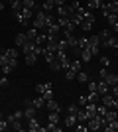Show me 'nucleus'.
I'll use <instances>...</instances> for the list:
<instances>
[{"label":"nucleus","mask_w":118,"mask_h":132,"mask_svg":"<svg viewBox=\"0 0 118 132\" xmlns=\"http://www.w3.org/2000/svg\"><path fill=\"white\" fill-rule=\"evenodd\" d=\"M98 38H101V45H102V42H106V39L110 38V32H108V30H102V32L98 34Z\"/></svg>","instance_id":"e433bc0d"},{"label":"nucleus","mask_w":118,"mask_h":132,"mask_svg":"<svg viewBox=\"0 0 118 132\" xmlns=\"http://www.w3.org/2000/svg\"><path fill=\"white\" fill-rule=\"evenodd\" d=\"M85 110H87L89 118H93V116H96V114H98V106H96V103H89V105L85 106Z\"/></svg>","instance_id":"9b49d317"},{"label":"nucleus","mask_w":118,"mask_h":132,"mask_svg":"<svg viewBox=\"0 0 118 132\" xmlns=\"http://www.w3.org/2000/svg\"><path fill=\"white\" fill-rule=\"evenodd\" d=\"M59 32H61V28H59V24H53V26H49V28H45V34L49 36V38H57L59 36Z\"/></svg>","instance_id":"0eeeda50"},{"label":"nucleus","mask_w":118,"mask_h":132,"mask_svg":"<svg viewBox=\"0 0 118 132\" xmlns=\"http://www.w3.org/2000/svg\"><path fill=\"white\" fill-rule=\"evenodd\" d=\"M87 6H89V10H102L104 0H89V2H87Z\"/></svg>","instance_id":"f8f14e48"},{"label":"nucleus","mask_w":118,"mask_h":132,"mask_svg":"<svg viewBox=\"0 0 118 132\" xmlns=\"http://www.w3.org/2000/svg\"><path fill=\"white\" fill-rule=\"evenodd\" d=\"M81 67H83V61H81V59H71V65H69L71 71L79 73V71H81Z\"/></svg>","instance_id":"a211bd4d"},{"label":"nucleus","mask_w":118,"mask_h":132,"mask_svg":"<svg viewBox=\"0 0 118 132\" xmlns=\"http://www.w3.org/2000/svg\"><path fill=\"white\" fill-rule=\"evenodd\" d=\"M106 73H108V71H106V67H102L101 73H98V75H101V79H102V77H106Z\"/></svg>","instance_id":"13d9d810"},{"label":"nucleus","mask_w":118,"mask_h":132,"mask_svg":"<svg viewBox=\"0 0 118 132\" xmlns=\"http://www.w3.org/2000/svg\"><path fill=\"white\" fill-rule=\"evenodd\" d=\"M47 122H59V112H57V110H49Z\"/></svg>","instance_id":"2f4dec72"},{"label":"nucleus","mask_w":118,"mask_h":132,"mask_svg":"<svg viewBox=\"0 0 118 132\" xmlns=\"http://www.w3.org/2000/svg\"><path fill=\"white\" fill-rule=\"evenodd\" d=\"M28 42V36H26V32H22V34H18L16 38H14V44H16V47H22L24 44Z\"/></svg>","instance_id":"2eb2a0df"},{"label":"nucleus","mask_w":118,"mask_h":132,"mask_svg":"<svg viewBox=\"0 0 118 132\" xmlns=\"http://www.w3.org/2000/svg\"><path fill=\"white\" fill-rule=\"evenodd\" d=\"M102 12H104V14H118V0L104 2V6H102Z\"/></svg>","instance_id":"39448f33"},{"label":"nucleus","mask_w":118,"mask_h":132,"mask_svg":"<svg viewBox=\"0 0 118 132\" xmlns=\"http://www.w3.org/2000/svg\"><path fill=\"white\" fill-rule=\"evenodd\" d=\"M0 118H2V112H0Z\"/></svg>","instance_id":"052dcab7"},{"label":"nucleus","mask_w":118,"mask_h":132,"mask_svg":"<svg viewBox=\"0 0 118 132\" xmlns=\"http://www.w3.org/2000/svg\"><path fill=\"white\" fill-rule=\"evenodd\" d=\"M79 28H81V30H85V32H89L90 28H93V22H87V20H83V22L79 24Z\"/></svg>","instance_id":"4c0bfd02"},{"label":"nucleus","mask_w":118,"mask_h":132,"mask_svg":"<svg viewBox=\"0 0 118 132\" xmlns=\"http://www.w3.org/2000/svg\"><path fill=\"white\" fill-rule=\"evenodd\" d=\"M53 2H55V6H63L65 2H67V0H53Z\"/></svg>","instance_id":"bf43d9fd"},{"label":"nucleus","mask_w":118,"mask_h":132,"mask_svg":"<svg viewBox=\"0 0 118 132\" xmlns=\"http://www.w3.org/2000/svg\"><path fill=\"white\" fill-rule=\"evenodd\" d=\"M0 87H8V77H6V75L0 77Z\"/></svg>","instance_id":"603ef678"},{"label":"nucleus","mask_w":118,"mask_h":132,"mask_svg":"<svg viewBox=\"0 0 118 132\" xmlns=\"http://www.w3.org/2000/svg\"><path fill=\"white\" fill-rule=\"evenodd\" d=\"M2 53L8 57V59H18V55H20V51H18V47H6Z\"/></svg>","instance_id":"9d476101"},{"label":"nucleus","mask_w":118,"mask_h":132,"mask_svg":"<svg viewBox=\"0 0 118 132\" xmlns=\"http://www.w3.org/2000/svg\"><path fill=\"white\" fill-rule=\"evenodd\" d=\"M101 47H112V50H116L118 47V38H114V36H110V38L106 39V42H102Z\"/></svg>","instance_id":"4468645a"},{"label":"nucleus","mask_w":118,"mask_h":132,"mask_svg":"<svg viewBox=\"0 0 118 132\" xmlns=\"http://www.w3.org/2000/svg\"><path fill=\"white\" fill-rule=\"evenodd\" d=\"M89 45H101V38H98V34H95V36H90V38H89Z\"/></svg>","instance_id":"72a5a7b5"},{"label":"nucleus","mask_w":118,"mask_h":132,"mask_svg":"<svg viewBox=\"0 0 118 132\" xmlns=\"http://www.w3.org/2000/svg\"><path fill=\"white\" fill-rule=\"evenodd\" d=\"M90 53H93V57H96V55H101V45H89Z\"/></svg>","instance_id":"ea45409f"},{"label":"nucleus","mask_w":118,"mask_h":132,"mask_svg":"<svg viewBox=\"0 0 118 132\" xmlns=\"http://www.w3.org/2000/svg\"><path fill=\"white\" fill-rule=\"evenodd\" d=\"M34 28H38V30L43 28V30H45V12L43 10H38L34 14Z\"/></svg>","instance_id":"7ed1b4c3"},{"label":"nucleus","mask_w":118,"mask_h":132,"mask_svg":"<svg viewBox=\"0 0 118 132\" xmlns=\"http://www.w3.org/2000/svg\"><path fill=\"white\" fill-rule=\"evenodd\" d=\"M87 99H89V103H96V101H101V95L96 93V91H89Z\"/></svg>","instance_id":"c85d7f7f"},{"label":"nucleus","mask_w":118,"mask_h":132,"mask_svg":"<svg viewBox=\"0 0 118 132\" xmlns=\"http://www.w3.org/2000/svg\"><path fill=\"white\" fill-rule=\"evenodd\" d=\"M116 53H118V47H116Z\"/></svg>","instance_id":"680f3d73"},{"label":"nucleus","mask_w":118,"mask_h":132,"mask_svg":"<svg viewBox=\"0 0 118 132\" xmlns=\"http://www.w3.org/2000/svg\"><path fill=\"white\" fill-rule=\"evenodd\" d=\"M75 2H79V0H75Z\"/></svg>","instance_id":"e2e57ef3"},{"label":"nucleus","mask_w":118,"mask_h":132,"mask_svg":"<svg viewBox=\"0 0 118 132\" xmlns=\"http://www.w3.org/2000/svg\"><path fill=\"white\" fill-rule=\"evenodd\" d=\"M89 91H96V81H89Z\"/></svg>","instance_id":"6e6d98bb"},{"label":"nucleus","mask_w":118,"mask_h":132,"mask_svg":"<svg viewBox=\"0 0 118 132\" xmlns=\"http://www.w3.org/2000/svg\"><path fill=\"white\" fill-rule=\"evenodd\" d=\"M55 59L61 63V69H69V65H71V59H69L67 51H57V53H55Z\"/></svg>","instance_id":"20e7f679"},{"label":"nucleus","mask_w":118,"mask_h":132,"mask_svg":"<svg viewBox=\"0 0 118 132\" xmlns=\"http://www.w3.org/2000/svg\"><path fill=\"white\" fill-rule=\"evenodd\" d=\"M39 128H41V124H39V120L35 118V116L28 118V130H30V132H38Z\"/></svg>","instance_id":"6e6552de"},{"label":"nucleus","mask_w":118,"mask_h":132,"mask_svg":"<svg viewBox=\"0 0 118 132\" xmlns=\"http://www.w3.org/2000/svg\"><path fill=\"white\" fill-rule=\"evenodd\" d=\"M77 114H69L67 112V118H65V124H67V126H73L75 128V124H77Z\"/></svg>","instance_id":"393cba45"},{"label":"nucleus","mask_w":118,"mask_h":132,"mask_svg":"<svg viewBox=\"0 0 118 132\" xmlns=\"http://www.w3.org/2000/svg\"><path fill=\"white\" fill-rule=\"evenodd\" d=\"M87 2H89V0H87Z\"/></svg>","instance_id":"0e129e2a"},{"label":"nucleus","mask_w":118,"mask_h":132,"mask_svg":"<svg viewBox=\"0 0 118 132\" xmlns=\"http://www.w3.org/2000/svg\"><path fill=\"white\" fill-rule=\"evenodd\" d=\"M87 128H89V130H101L102 128V116L96 114V116H93V118H89V120H87Z\"/></svg>","instance_id":"f03ea898"},{"label":"nucleus","mask_w":118,"mask_h":132,"mask_svg":"<svg viewBox=\"0 0 118 132\" xmlns=\"http://www.w3.org/2000/svg\"><path fill=\"white\" fill-rule=\"evenodd\" d=\"M57 8V16H61V18H69L71 16V14H73V12H71V8H69V6H55Z\"/></svg>","instance_id":"1a4fd4ad"},{"label":"nucleus","mask_w":118,"mask_h":132,"mask_svg":"<svg viewBox=\"0 0 118 132\" xmlns=\"http://www.w3.org/2000/svg\"><path fill=\"white\" fill-rule=\"evenodd\" d=\"M106 110H108V106L101 105V106H98V114H101V116H104V114H106Z\"/></svg>","instance_id":"864d4df0"},{"label":"nucleus","mask_w":118,"mask_h":132,"mask_svg":"<svg viewBox=\"0 0 118 132\" xmlns=\"http://www.w3.org/2000/svg\"><path fill=\"white\" fill-rule=\"evenodd\" d=\"M0 69H2V75H8V73L12 71V67H10V65H4V67H0Z\"/></svg>","instance_id":"5fc2aeb1"},{"label":"nucleus","mask_w":118,"mask_h":132,"mask_svg":"<svg viewBox=\"0 0 118 132\" xmlns=\"http://www.w3.org/2000/svg\"><path fill=\"white\" fill-rule=\"evenodd\" d=\"M67 44H69V47H73V50H77V45H79V38H75L73 34H71V36H67Z\"/></svg>","instance_id":"b1692460"},{"label":"nucleus","mask_w":118,"mask_h":132,"mask_svg":"<svg viewBox=\"0 0 118 132\" xmlns=\"http://www.w3.org/2000/svg\"><path fill=\"white\" fill-rule=\"evenodd\" d=\"M34 50H35V42H34V39H28V42L22 45V53L24 55H26V53H32Z\"/></svg>","instance_id":"ddd939ff"},{"label":"nucleus","mask_w":118,"mask_h":132,"mask_svg":"<svg viewBox=\"0 0 118 132\" xmlns=\"http://www.w3.org/2000/svg\"><path fill=\"white\" fill-rule=\"evenodd\" d=\"M75 75H77L75 71H71V69H65V79H69V81H73V79H75Z\"/></svg>","instance_id":"de8ad7c7"},{"label":"nucleus","mask_w":118,"mask_h":132,"mask_svg":"<svg viewBox=\"0 0 118 132\" xmlns=\"http://www.w3.org/2000/svg\"><path fill=\"white\" fill-rule=\"evenodd\" d=\"M89 105V99H87V95H81L79 97V106H87Z\"/></svg>","instance_id":"49530a36"},{"label":"nucleus","mask_w":118,"mask_h":132,"mask_svg":"<svg viewBox=\"0 0 118 132\" xmlns=\"http://www.w3.org/2000/svg\"><path fill=\"white\" fill-rule=\"evenodd\" d=\"M96 93H98V95H106V93H110V85H108L104 79L96 81Z\"/></svg>","instance_id":"423d86ee"},{"label":"nucleus","mask_w":118,"mask_h":132,"mask_svg":"<svg viewBox=\"0 0 118 132\" xmlns=\"http://www.w3.org/2000/svg\"><path fill=\"white\" fill-rule=\"evenodd\" d=\"M77 110H79L77 105H69L67 106V112H69V114H77Z\"/></svg>","instance_id":"8fccbe9b"},{"label":"nucleus","mask_w":118,"mask_h":132,"mask_svg":"<svg viewBox=\"0 0 118 132\" xmlns=\"http://www.w3.org/2000/svg\"><path fill=\"white\" fill-rule=\"evenodd\" d=\"M38 34H39V30L32 26V28L28 30V32H26V36H28V39H35V36H38Z\"/></svg>","instance_id":"473e14b6"},{"label":"nucleus","mask_w":118,"mask_h":132,"mask_svg":"<svg viewBox=\"0 0 118 132\" xmlns=\"http://www.w3.org/2000/svg\"><path fill=\"white\" fill-rule=\"evenodd\" d=\"M75 79H77L79 83H89V75H87L85 71H79L77 75H75Z\"/></svg>","instance_id":"7c9ffc66"},{"label":"nucleus","mask_w":118,"mask_h":132,"mask_svg":"<svg viewBox=\"0 0 118 132\" xmlns=\"http://www.w3.org/2000/svg\"><path fill=\"white\" fill-rule=\"evenodd\" d=\"M104 81L112 87V85H118V75H114V73H106V77H102Z\"/></svg>","instance_id":"6ab92c4d"},{"label":"nucleus","mask_w":118,"mask_h":132,"mask_svg":"<svg viewBox=\"0 0 118 132\" xmlns=\"http://www.w3.org/2000/svg\"><path fill=\"white\" fill-rule=\"evenodd\" d=\"M24 57H26V63H28V65H34L35 61H38V57H39V55H35L34 51H32V53H26Z\"/></svg>","instance_id":"bb28decb"},{"label":"nucleus","mask_w":118,"mask_h":132,"mask_svg":"<svg viewBox=\"0 0 118 132\" xmlns=\"http://www.w3.org/2000/svg\"><path fill=\"white\" fill-rule=\"evenodd\" d=\"M41 97H43V101L53 99V91H51V89H47V91H43V93H41Z\"/></svg>","instance_id":"c03bdc74"},{"label":"nucleus","mask_w":118,"mask_h":132,"mask_svg":"<svg viewBox=\"0 0 118 132\" xmlns=\"http://www.w3.org/2000/svg\"><path fill=\"white\" fill-rule=\"evenodd\" d=\"M22 6H26V8H32V10H35V0H24Z\"/></svg>","instance_id":"37998d69"},{"label":"nucleus","mask_w":118,"mask_h":132,"mask_svg":"<svg viewBox=\"0 0 118 132\" xmlns=\"http://www.w3.org/2000/svg\"><path fill=\"white\" fill-rule=\"evenodd\" d=\"M49 69H51V71H59V69H61V63H59L57 59H53L49 63Z\"/></svg>","instance_id":"58836bf2"},{"label":"nucleus","mask_w":118,"mask_h":132,"mask_svg":"<svg viewBox=\"0 0 118 132\" xmlns=\"http://www.w3.org/2000/svg\"><path fill=\"white\" fill-rule=\"evenodd\" d=\"M0 77H2V75H0Z\"/></svg>","instance_id":"69168bd1"},{"label":"nucleus","mask_w":118,"mask_h":132,"mask_svg":"<svg viewBox=\"0 0 118 132\" xmlns=\"http://www.w3.org/2000/svg\"><path fill=\"white\" fill-rule=\"evenodd\" d=\"M69 22H71V18H61V16L57 18V24H59V28H61V30H63L65 26H67Z\"/></svg>","instance_id":"c9c22d12"},{"label":"nucleus","mask_w":118,"mask_h":132,"mask_svg":"<svg viewBox=\"0 0 118 132\" xmlns=\"http://www.w3.org/2000/svg\"><path fill=\"white\" fill-rule=\"evenodd\" d=\"M41 55H43V59L47 61V63H51V61L55 59V53H53V51H47L45 47H43V53H41Z\"/></svg>","instance_id":"c756f323"},{"label":"nucleus","mask_w":118,"mask_h":132,"mask_svg":"<svg viewBox=\"0 0 118 132\" xmlns=\"http://www.w3.org/2000/svg\"><path fill=\"white\" fill-rule=\"evenodd\" d=\"M10 4H12V12H16V10H22V2H20V0H12Z\"/></svg>","instance_id":"a19ab883"},{"label":"nucleus","mask_w":118,"mask_h":132,"mask_svg":"<svg viewBox=\"0 0 118 132\" xmlns=\"http://www.w3.org/2000/svg\"><path fill=\"white\" fill-rule=\"evenodd\" d=\"M87 47H89V38H79L77 51H81V50H87Z\"/></svg>","instance_id":"cd10ccee"},{"label":"nucleus","mask_w":118,"mask_h":132,"mask_svg":"<svg viewBox=\"0 0 118 132\" xmlns=\"http://www.w3.org/2000/svg\"><path fill=\"white\" fill-rule=\"evenodd\" d=\"M4 65H10V59L4 53H0V67H4Z\"/></svg>","instance_id":"a18cd8bd"},{"label":"nucleus","mask_w":118,"mask_h":132,"mask_svg":"<svg viewBox=\"0 0 118 132\" xmlns=\"http://www.w3.org/2000/svg\"><path fill=\"white\" fill-rule=\"evenodd\" d=\"M22 118H24V110H16V112H12L10 116H8V122H10L12 130H18L22 132L24 126H22Z\"/></svg>","instance_id":"f257e3e1"},{"label":"nucleus","mask_w":118,"mask_h":132,"mask_svg":"<svg viewBox=\"0 0 118 132\" xmlns=\"http://www.w3.org/2000/svg\"><path fill=\"white\" fill-rule=\"evenodd\" d=\"M90 59H93V53H90V50H89V47H87V50H81V61L89 63Z\"/></svg>","instance_id":"aec40b11"},{"label":"nucleus","mask_w":118,"mask_h":132,"mask_svg":"<svg viewBox=\"0 0 118 132\" xmlns=\"http://www.w3.org/2000/svg\"><path fill=\"white\" fill-rule=\"evenodd\" d=\"M77 120L79 122H87V120H89V114H87V110H85V109L77 110Z\"/></svg>","instance_id":"4be33fe9"},{"label":"nucleus","mask_w":118,"mask_h":132,"mask_svg":"<svg viewBox=\"0 0 118 132\" xmlns=\"http://www.w3.org/2000/svg\"><path fill=\"white\" fill-rule=\"evenodd\" d=\"M10 128V122H8V118H0V132H4Z\"/></svg>","instance_id":"f704fd0d"},{"label":"nucleus","mask_w":118,"mask_h":132,"mask_svg":"<svg viewBox=\"0 0 118 132\" xmlns=\"http://www.w3.org/2000/svg\"><path fill=\"white\" fill-rule=\"evenodd\" d=\"M67 50H69L67 39H59V51H67Z\"/></svg>","instance_id":"79ce46f5"},{"label":"nucleus","mask_w":118,"mask_h":132,"mask_svg":"<svg viewBox=\"0 0 118 132\" xmlns=\"http://www.w3.org/2000/svg\"><path fill=\"white\" fill-rule=\"evenodd\" d=\"M47 89H53V85H51V81H45V83H39V85H35V93H43V91H47Z\"/></svg>","instance_id":"dca6fc26"},{"label":"nucleus","mask_w":118,"mask_h":132,"mask_svg":"<svg viewBox=\"0 0 118 132\" xmlns=\"http://www.w3.org/2000/svg\"><path fill=\"white\" fill-rule=\"evenodd\" d=\"M85 20H87V22H93V24H95V14L87 10V12H85Z\"/></svg>","instance_id":"09e8293b"},{"label":"nucleus","mask_w":118,"mask_h":132,"mask_svg":"<svg viewBox=\"0 0 118 132\" xmlns=\"http://www.w3.org/2000/svg\"><path fill=\"white\" fill-rule=\"evenodd\" d=\"M45 109L47 110H57V112H59V103H57L55 99H49V101H45Z\"/></svg>","instance_id":"f3484780"},{"label":"nucleus","mask_w":118,"mask_h":132,"mask_svg":"<svg viewBox=\"0 0 118 132\" xmlns=\"http://www.w3.org/2000/svg\"><path fill=\"white\" fill-rule=\"evenodd\" d=\"M110 91L114 93V97H118V85H112V87H110Z\"/></svg>","instance_id":"4d7b16f0"},{"label":"nucleus","mask_w":118,"mask_h":132,"mask_svg":"<svg viewBox=\"0 0 118 132\" xmlns=\"http://www.w3.org/2000/svg\"><path fill=\"white\" fill-rule=\"evenodd\" d=\"M53 8H55V2H53V0H43V6H41L43 12H51Z\"/></svg>","instance_id":"a878e982"},{"label":"nucleus","mask_w":118,"mask_h":132,"mask_svg":"<svg viewBox=\"0 0 118 132\" xmlns=\"http://www.w3.org/2000/svg\"><path fill=\"white\" fill-rule=\"evenodd\" d=\"M101 63H102V67H108L110 65V59H108L106 55H101Z\"/></svg>","instance_id":"3c124183"},{"label":"nucleus","mask_w":118,"mask_h":132,"mask_svg":"<svg viewBox=\"0 0 118 132\" xmlns=\"http://www.w3.org/2000/svg\"><path fill=\"white\" fill-rule=\"evenodd\" d=\"M32 105H34L35 106V109H43V106H45V101H43V97H35V99H32Z\"/></svg>","instance_id":"5701e85b"},{"label":"nucleus","mask_w":118,"mask_h":132,"mask_svg":"<svg viewBox=\"0 0 118 132\" xmlns=\"http://www.w3.org/2000/svg\"><path fill=\"white\" fill-rule=\"evenodd\" d=\"M34 42H35L38 45H45V44H47V34H45V32H43V34H38Z\"/></svg>","instance_id":"412c9836"}]
</instances>
